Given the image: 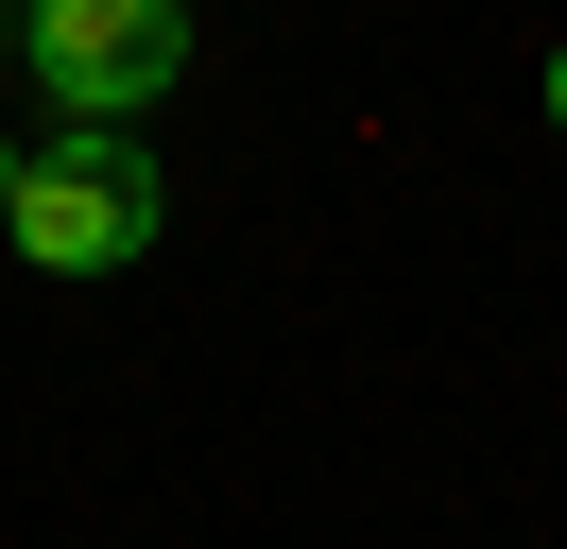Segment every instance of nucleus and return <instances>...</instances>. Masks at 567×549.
I'll use <instances>...</instances> for the list:
<instances>
[{"label": "nucleus", "mask_w": 567, "mask_h": 549, "mask_svg": "<svg viewBox=\"0 0 567 549\" xmlns=\"http://www.w3.org/2000/svg\"><path fill=\"white\" fill-rule=\"evenodd\" d=\"M155 224H173V172H155L138 137H86L70 121V137L18 155V224H0V240H18L35 274H138Z\"/></svg>", "instance_id": "obj_1"}, {"label": "nucleus", "mask_w": 567, "mask_h": 549, "mask_svg": "<svg viewBox=\"0 0 567 549\" xmlns=\"http://www.w3.org/2000/svg\"><path fill=\"white\" fill-rule=\"evenodd\" d=\"M173 69H189V0H35V86L70 103L86 137L155 121Z\"/></svg>", "instance_id": "obj_2"}, {"label": "nucleus", "mask_w": 567, "mask_h": 549, "mask_svg": "<svg viewBox=\"0 0 567 549\" xmlns=\"http://www.w3.org/2000/svg\"><path fill=\"white\" fill-rule=\"evenodd\" d=\"M0 224H18V137H0Z\"/></svg>", "instance_id": "obj_3"}, {"label": "nucleus", "mask_w": 567, "mask_h": 549, "mask_svg": "<svg viewBox=\"0 0 567 549\" xmlns=\"http://www.w3.org/2000/svg\"><path fill=\"white\" fill-rule=\"evenodd\" d=\"M550 137H567V52H550Z\"/></svg>", "instance_id": "obj_4"}]
</instances>
